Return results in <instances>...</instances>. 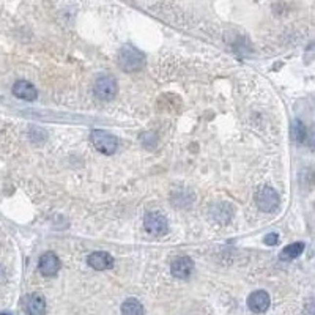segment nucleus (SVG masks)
Wrapping results in <instances>:
<instances>
[{"label":"nucleus","mask_w":315,"mask_h":315,"mask_svg":"<svg viewBox=\"0 0 315 315\" xmlns=\"http://www.w3.org/2000/svg\"><path fill=\"white\" fill-rule=\"evenodd\" d=\"M93 92L95 95L100 98L101 101H110L114 100L117 96L118 92V85H117V81L112 78V76H101L95 81V85H93Z\"/></svg>","instance_id":"obj_4"},{"label":"nucleus","mask_w":315,"mask_h":315,"mask_svg":"<svg viewBox=\"0 0 315 315\" xmlns=\"http://www.w3.org/2000/svg\"><path fill=\"white\" fill-rule=\"evenodd\" d=\"M0 315H11V314H8V312H2V314H0Z\"/></svg>","instance_id":"obj_16"},{"label":"nucleus","mask_w":315,"mask_h":315,"mask_svg":"<svg viewBox=\"0 0 315 315\" xmlns=\"http://www.w3.org/2000/svg\"><path fill=\"white\" fill-rule=\"evenodd\" d=\"M144 227L148 233L151 235H166L169 232V224H167V219L164 218V214H161L158 211H150L145 214L144 218Z\"/></svg>","instance_id":"obj_5"},{"label":"nucleus","mask_w":315,"mask_h":315,"mask_svg":"<svg viewBox=\"0 0 315 315\" xmlns=\"http://www.w3.org/2000/svg\"><path fill=\"white\" fill-rule=\"evenodd\" d=\"M271 304L270 295L265 290H257L252 292L248 298V307L254 314H263L268 311V307Z\"/></svg>","instance_id":"obj_6"},{"label":"nucleus","mask_w":315,"mask_h":315,"mask_svg":"<svg viewBox=\"0 0 315 315\" xmlns=\"http://www.w3.org/2000/svg\"><path fill=\"white\" fill-rule=\"evenodd\" d=\"M144 306L136 298H128L122 304V315H144Z\"/></svg>","instance_id":"obj_13"},{"label":"nucleus","mask_w":315,"mask_h":315,"mask_svg":"<svg viewBox=\"0 0 315 315\" xmlns=\"http://www.w3.org/2000/svg\"><path fill=\"white\" fill-rule=\"evenodd\" d=\"M13 95L19 100H25V101H35L38 96V90L35 88L33 84L27 82V81H18L15 85H13Z\"/></svg>","instance_id":"obj_11"},{"label":"nucleus","mask_w":315,"mask_h":315,"mask_svg":"<svg viewBox=\"0 0 315 315\" xmlns=\"http://www.w3.org/2000/svg\"><path fill=\"white\" fill-rule=\"evenodd\" d=\"M304 252V243L296 241V243H292L289 246H285L281 252V260H293V258H298L301 254Z\"/></svg>","instance_id":"obj_12"},{"label":"nucleus","mask_w":315,"mask_h":315,"mask_svg":"<svg viewBox=\"0 0 315 315\" xmlns=\"http://www.w3.org/2000/svg\"><path fill=\"white\" fill-rule=\"evenodd\" d=\"M118 65L122 66V69L128 73L139 71L145 65V57L142 52H139L137 49L132 46H125L122 47L120 54H118Z\"/></svg>","instance_id":"obj_1"},{"label":"nucleus","mask_w":315,"mask_h":315,"mask_svg":"<svg viewBox=\"0 0 315 315\" xmlns=\"http://www.w3.org/2000/svg\"><path fill=\"white\" fill-rule=\"evenodd\" d=\"M40 273L46 277L55 276L60 270V260L59 257L54 254V252H46V254L41 255L40 263H38Z\"/></svg>","instance_id":"obj_7"},{"label":"nucleus","mask_w":315,"mask_h":315,"mask_svg":"<svg viewBox=\"0 0 315 315\" xmlns=\"http://www.w3.org/2000/svg\"><path fill=\"white\" fill-rule=\"evenodd\" d=\"M292 131H293V137H295L296 142H304V139H306V128H304L303 122H299V120L293 122Z\"/></svg>","instance_id":"obj_14"},{"label":"nucleus","mask_w":315,"mask_h":315,"mask_svg":"<svg viewBox=\"0 0 315 315\" xmlns=\"http://www.w3.org/2000/svg\"><path fill=\"white\" fill-rule=\"evenodd\" d=\"M263 241H265V244H268V246H276L279 243V236H277V233H268V235H265Z\"/></svg>","instance_id":"obj_15"},{"label":"nucleus","mask_w":315,"mask_h":315,"mask_svg":"<svg viewBox=\"0 0 315 315\" xmlns=\"http://www.w3.org/2000/svg\"><path fill=\"white\" fill-rule=\"evenodd\" d=\"M88 265L96 271H104V270H109L114 267V257H112L109 252H104V251H96L92 252L87 258Z\"/></svg>","instance_id":"obj_9"},{"label":"nucleus","mask_w":315,"mask_h":315,"mask_svg":"<svg viewBox=\"0 0 315 315\" xmlns=\"http://www.w3.org/2000/svg\"><path fill=\"white\" fill-rule=\"evenodd\" d=\"M90 141H92V144L95 145V148L98 151L104 153V155H114V153L117 151L118 139L107 131L93 129L92 132H90Z\"/></svg>","instance_id":"obj_2"},{"label":"nucleus","mask_w":315,"mask_h":315,"mask_svg":"<svg viewBox=\"0 0 315 315\" xmlns=\"http://www.w3.org/2000/svg\"><path fill=\"white\" fill-rule=\"evenodd\" d=\"M255 202H257L258 210H262L265 213H273L277 210L281 199H279V194L276 189H273L271 186H263L260 191L257 192Z\"/></svg>","instance_id":"obj_3"},{"label":"nucleus","mask_w":315,"mask_h":315,"mask_svg":"<svg viewBox=\"0 0 315 315\" xmlns=\"http://www.w3.org/2000/svg\"><path fill=\"white\" fill-rule=\"evenodd\" d=\"M194 270V262L189 257H177L170 265V271L175 277L188 279Z\"/></svg>","instance_id":"obj_10"},{"label":"nucleus","mask_w":315,"mask_h":315,"mask_svg":"<svg viewBox=\"0 0 315 315\" xmlns=\"http://www.w3.org/2000/svg\"><path fill=\"white\" fill-rule=\"evenodd\" d=\"M24 311L25 315H44L46 314V301L38 293H30L24 298Z\"/></svg>","instance_id":"obj_8"}]
</instances>
